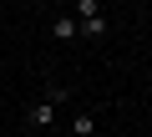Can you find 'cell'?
<instances>
[{
	"instance_id": "obj_6",
	"label": "cell",
	"mask_w": 152,
	"mask_h": 137,
	"mask_svg": "<svg viewBox=\"0 0 152 137\" xmlns=\"http://www.w3.org/2000/svg\"><path fill=\"white\" fill-rule=\"evenodd\" d=\"M102 15V0H76V21H96Z\"/></svg>"
},
{
	"instance_id": "obj_4",
	"label": "cell",
	"mask_w": 152,
	"mask_h": 137,
	"mask_svg": "<svg viewBox=\"0 0 152 137\" xmlns=\"http://www.w3.org/2000/svg\"><path fill=\"white\" fill-rule=\"evenodd\" d=\"M76 26H81L86 41H102V36H107V15H96V21H76Z\"/></svg>"
},
{
	"instance_id": "obj_5",
	"label": "cell",
	"mask_w": 152,
	"mask_h": 137,
	"mask_svg": "<svg viewBox=\"0 0 152 137\" xmlns=\"http://www.w3.org/2000/svg\"><path fill=\"white\" fill-rule=\"evenodd\" d=\"M41 97H46V102H56V107H66V97H71V92H66L61 81H46V86H41Z\"/></svg>"
},
{
	"instance_id": "obj_2",
	"label": "cell",
	"mask_w": 152,
	"mask_h": 137,
	"mask_svg": "<svg viewBox=\"0 0 152 137\" xmlns=\"http://www.w3.org/2000/svg\"><path fill=\"white\" fill-rule=\"evenodd\" d=\"M51 36H56V41H76V36H81L76 15H56V21H51Z\"/></svg>"
},
{
	"instance_id": "obj_3",
	"label": "cell",
	"mask_w": 152,
	"mask_h": 137,
	"mask_svg": "<svg viewBox=\"0 0 152 137\" xmlns=\"http://www.w3.org/2000/svg\"><path fill=\"white\" fill-rule=\"evenodd\" d=\"M91 132H96V117H91V112L71 117V137H91Z\"/></svg>"
},
{
	"instance_id": "obj_1",
	"label": "cell",
	"mask_w": 152,
	"mask_h": 137,
	"mask_svg": "<svg viewBox=\"0 0 152 137\" xmlns=\"http://www.w3.org/2000/svg\"><path fill=\"white\" fill-rule=\"evenodd\" d=\"M56 112H61V107H56V102H46V97H36V102H31V107H26V122H31V127H41V132H46V127H51V122H56Z\"/></svg>"
}]
</instances>
